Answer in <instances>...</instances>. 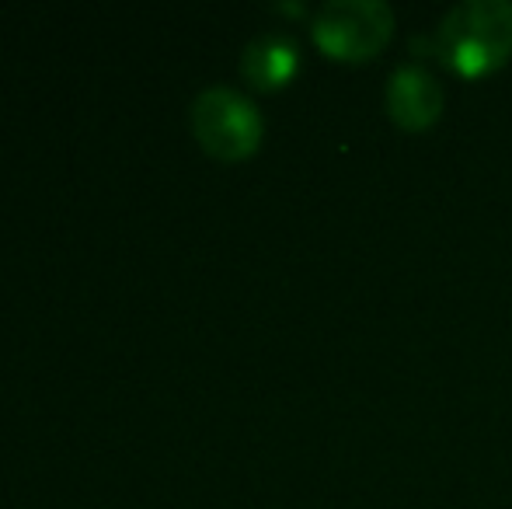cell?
Masks as SVG:
<instances>
[{
	"label": "cell",
	"instance_id": "cell-3",
	"mask_svg": "<svg viewBox=\"0 0 512 509\" xmlns=\"http://www.w3.org/2000/svg\"><path fill=\"white\" fill-rule=\"evenodd\" d=\"M192 129L213 157L241 161L262 143V116L255 102L227 84H209L192 102Z\"/></svg>",
	"mask_w": 512,
	"mask_h": 509
},
{
	"label": "cell",
	"instance_id": "cell-5",
	"mask_svg": "<svg viewBox=\"0 0 512 509\" xmlns=\"http://www.w3.org/2000/svg\"><path fill=\"white\" fill-rule=\"evenodd\" d=\"M300 67V49L293 35L286 32H262L244 46L241 70L255 88H283L293 81Z\"/></svg>",
	"mask_w": 512,
	"mask_h": 509
},
{
	"label": "cell",
	"instance_id": "cell-4",
	"mask_svg": "<svg viewBox=\"0 0 512 509\" xmlns=\"http://www.w3.org/2000/svg\"><path fill=\"white\" fill-rule=\"evenodd\" d=\"M443 84L422 63H401L387 77V112L401 129H425L443 116Z\"/></svg>",
	"mask_w": 512,
	"mask_h": 509
},
{
	"label": "cell",
	"instance_id": "cell-2",
	"mask_svg": "<svg viewBox=\"0 0 512 509\" xmlns=\"http://www.w3.org/2000/svg\"><path fill=\"white\" fill-rule=\"evenodd\" d=\"M310 32L335 60H370L391 42L394 7L387 0H328L314 11Z\"/></svg>",
	"mask_w": 512,
	"mask_h": 509
},
{
	"label": "cell",
	"instance_id": "cell-1",
	"mask_svg": "<svg viewBox=\"0 0 512 509\" xmlns=\"http://www.w3.org/2000/svg\"><path fill=\"white\" fill-rule=\"evenodd\" d=\"M432 49L460 77H485L512 56V0H460L443 14Z\"/></svg>",
	"mask_w": 512,
	"mask_h": 509
}]
</instances>
